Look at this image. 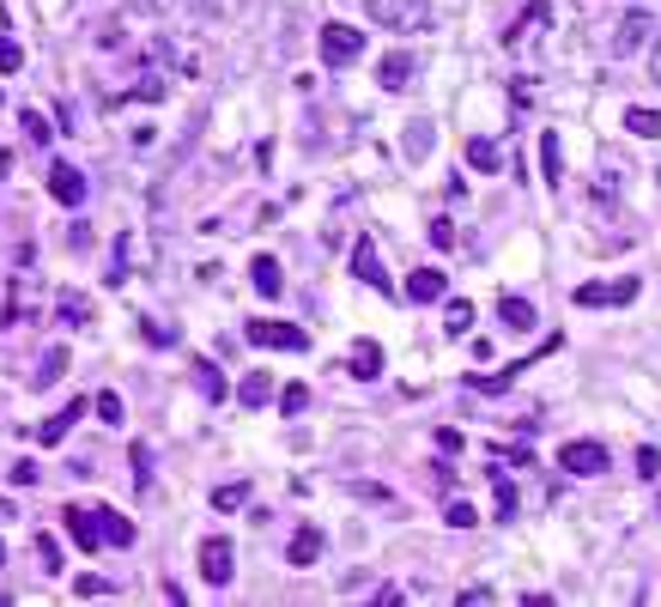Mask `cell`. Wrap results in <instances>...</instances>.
Here are the masks:
<instances>
[{
    "label": "cell",
    "mask_w": 661,
    "mask_h": 607,
    "mask_svg": "<svg viewBox=\"0 0 661 607\" xmlns=\"http://www.w3.org/2000/svg\"><path fill=\"white\" fill-rule=\"evenodd\" d=\"M61 516H67V535H73L86 553L104 547V516H98V511H79V504H73V511H61Z\"/></svg>",
    "instance_id": "ba28073f"
},
{
    "label": "cell",
    "mask_w": 661,
    "mask_h": 607,
    "mask_svg": "<svg viewBox=\"0 0 661 607\" xmlns=\"http://www.w3.org/2000/svg\"><path fill=\"white\" fill-rule=\"evenodd\" d=\"M280 408H286V413H304V408H310V389H304V383H292L286 396H280Z\"/></svg>",
    "instance_id": "d6a6232c"
},
{
    "label": "cell",
    "mask_w": 661,
    "mask_h": 607,
    "mask_svg": "<svg viewBox=\"0 0 661 607\" xmlns=\"http://www.w3.org/2000/svg\"><path fill=\"white\" fill-rule=\"evenodd\" d=\"M73 589H79V595H86V602H91V595H116V583H104V577H79Z\"/></svg>",
    "instance_id": "d590c367"
},
{
    "label": "cell",
    "mask_w": 661,
    "mask_h": 607,
    "mask_svg": "<svg viewBox=\"0 0 661 607\" xmlns=\"http://www.w3.org/2000/svg\"><path fill=\"white\" fill-rule=\"evenodd\" d=\"M625 128H631L637 140H661V116H656V110H625Z\"/></svg>",
    "instance_id": "603a6c76"
},
{
    "label": "cell",
    "mask_w": 661,
    "mask_h": 607,
    "mask_svg": "<svg viewBox=\"0 0 661 607\" xmlns=\"http://www.w3.org/2000/svg\"><path fill=\"white\" fill-rule=\"evenodd\" d=\"M637 298V279H613V286H595V279H589V286H577V304H583V310H601V304H631Z\"/></svg>",
    "instance_id": "9c48e42d"
},
{
    "label": "cell",
    "mask_w": 661,
    "mask_h": 607,
    "mask_svg": "<svg viewBox=\"0 0 661 607\" xmlns=\"http://www.w3.org/2000/svg\"><path fill=\"white\" fill-rule=\"evenodd\" d=\"M267 396H273V377H267V370H249L243 389H237V401H243V408H261Z\"/></svg>",
    "instance_id": "ffe728a7"
},
{
    "label": "cell",
    "mask_w": 661,
    "mask_h": 607,
    "mask_svg": "<svg viewBox=\"0 0 661 607\" xmlns=\"http://www.w3.org/2000/svg\"><path fill=\"white\" fill-rule=\"evenodd\" d=\"M467 164H474V171H498V164H504V152H498L492 140H467Z\"/></svg>",
    "instance_id": "cb8c5ba5"
},
{
    "label": "cell",
    "mask_w": 661,
    "mask_h": 607,
    "mask_svg": "<svg viewBox=\"0 0 661 607\" xmlns=\"http://www.w3.org/2000/svg\"><path fill=\"white\" fill-rule=\"evenodd\" d=\"M431 146H437V134H431V122H407V159H425Z\"/></svg>",
    "instance_id": "7402d4cb"
},
{
    "label": "cell",
    "mask_w": 661,
    "mask_h": 607,
    "mask_svg": "<svg viewBox=\"0 0 661 607\" xmlns=\"http://www.w3.org/2000/svg\"><path fill=\"white\" fill-rule=\"evenodd\" d=\"M352 274H358L364 286L389 291V274H383V255H376V243H371V238H358V250H352Z\"/></svg>",
    "instance_id": "30bf717a"
},
{
    "label": "cell",
    "mask_w": 661,
    "mask_h": 607,
    "mask_svg": "<svg viewBox=\"0 0 661 607\" xmlns=\"http://www.w3.org/2000/svg\"><path fill=\"white\" fill-rule=\"evenodd\" d=\"M364 55V31H352V25H322V61L328 67H352Z\"/></svg>",
    "instance_id": "3957f363"
},
{
    "label": "cell",
    "mask_w": 661,
    "mask_h": 607,
    "mask_svg": "<svg viewBox=\"0 0 661 607\" xmlns=\"http://www.w3.org/2000/svg\"><path fill=\"white\" fill-rule=\"evenodd\" d=\"M637 474H643V480L661 474V456H656V449H637Z\"/></svg>",
    "instance_id": "8d00e7d4"
},
{
    "label": "cell",
    "mask_w": 661,
    "mask_h": 607,
    "mask_svg": "<svg viewBox=\"0 0 661 607\" xmlns=\"http://www.w3.org/2000/svg\"><path fill=\"white\" fill-rule=\"evenodd\" d=\"M61 370H67V346H49V353H43V365H37V377H31V383H37V389H49V383H61Z\"/></svg>",
    "instance_id": "44dd1931"
},
{
    "label": "cell",
    "mask_w": 661,
    "mask_h": 607,
    "mask_svg": "<svg viewBox=\"0 0 661 607\" xmlns=\"http://www.w3.org/2000/svg\"><path fill=\"white\" fill-rule=\"evenodd\" d=\"M19 67H25V49L13 37H0V73H19Z\"/></svg>",
    "instance_id": "f546056e"
},
{
    "label": "cell",
    "mask_w": 661,
    "mask_h": 607,
    "mask_svg": "<svg viewBox=\"0 0 661 607\" xmlns=\"http://www.w3.org/2000/svg\"><path fill=\"white\" fill-rule=\"evenodd\" d=\"M98 420H104V425H122V396H110V389H104V396H98Z\"/></svg>",
    "instance_id": "1f68e13d"
},
{
    "label": "cell",
    "mask_w": 661,
    "mask_h": 607,
    "mask_svg": "<svg viewBox=\"0 0 661 607\" xmlns=\"http://www.w3.org/2000/svg\"><path fill=\"white\" fill-rule=\"evenodd\" d=\"M540 25H546V7H528V13H522L516 25L504 31V43H510V49H516V43H522V37H534V31H540Z\"/></svg>",
    "instance_id": "d4e9b609"
},
{
    "label": "cell",
    "mask_w": 661,
    "mask_h": 607,
    "mask_svg": "<svg viewBox=\"0 0 661 607\" xmlns=\"http://www.w3.org/2000/svg\"><path fill=\"white\" fill-rule=\"evenodd\" d=\"M249 279H255V291H261V298H280V286H286V279H280V262H273V255H255V262H249Z\"/></svg>",
    "instance_id": "4fadbf2b"
},
{
    "label": "cell",
    "mask_w": 661,
    "mask_h": 607,
    "mask_svg": "<svg viewBox=\"0 0 661 607\" xmlns=\"http://www.w3.org/2000/svg\"><path fill=\"white\" fill-rule=\"evenodd\" d=\"M540 171H546V183H558V176H565V146H558L552 128L540 134Z\"/></svg>",
    "instance_id": "e0dca14e"
},
{
    "label": "cell",
    "mask_w": 661,
    "mask_h": 607,
    "mask_svg": "<svg viewBox=\"0 0 661 607\" xmlns=\"http://www.w3.org/2000/svg\"><path fill=\"white\" fill-rule=\"evenodd\" d=\"M249 341H255V346H273V353H304V346H310V334H304L298 322H249Z\"/></svg>",
    "instance_id": "5b68a950"
},
{
    "label": "cell",
    "mask_w": 661,
    "mask_h": 607,
    "mask_svg": "<svg viewBox=\"0 0 661 607\" xmlns=\"http://www.w3.org/2000/svg\"><path fill=\"white\" fill-rule=\"evenodd\" d=\"M73 420H86V401H73V408H61L49 425H43V444H61L67 432H73Z\"/></svg>",
    "instance_id": "d6986e66"
},
{
    "label": "cell",
    "mask_w": 661,
    "mask_h": 607,
    "mask_svg": "<svg viewBox=\"0 0 661 607\" xmlns=\"http://www.w3.org/2000/svg\"><path fill=\"white\" fill-rule=\"evenodd\" d=\"M558 468H565V474H601V468H607V444H595V437H571V444L558 449Z\"/></svg>",
    "instance_id": "7a4b0ae2"
},
{
    "label": "cell",
    "mask_w": 661,
    "mask_h": 607,
    "mask_svg": "<svg viewBox=\"0 0 661 607\" xmlns=\"http://www.w3.org/2000/svg\"><path fill=\"white\" fill-rule=\"evenodd\" d=\"M352 377H364V383H371V377H383V346H376V341H358V346H352Z\"/></svg>",
    "instance_id": "2e32d148"
},
{
    "label": "cell",
    "mask_w": 661,
    "mask_h": 607,
    "mask_svg": "<svg viewBox=\"0 0 661 607\" xmlns=\"http://www.w3.org/2000/svg\"><path fill=\"white\" fill-rule=\"evenodd\" d=\"M656 80H661V43H656Z\"/></svg>",
    "instance_id": "60d3db41"
},
{
    "label": "cell",
    "mask_w": 661,
    "mask_h": 607,
    "mask_svg": "<svg viewBox=\"0 0 661 607\" xmlns=\"http://www.w3.org/2000/svg\"><path fill=\"white\" fill-rule=\"evenodd\" d=\"M498 317H504V329H516V334H528L534 322H540L528 298H498Z\"/></svg>",
    "instance_id": "5bb4252c"
},
{
    "label": "cell",
    "mask_w": 661,
    "mask_h": 607,
    "mask_svg": "<svg viewBox=\"0 0 661 607\" xmlns=\"http://www.w3.org/2000/svg\"><path fill=\"white\" fill-rule=\"evenodd\" d=\"M37 559H43V571H61V547L49 535H37Z\"/></svg>",
    "instance_id": "836d02e7"
},
{
    "label": "cell",
    "mask_w": 661,
    "mask_h": 607,
    "mask_svg": "<svg viewBox=\"0 0 661 607\" xmlns=\"http://www.w3.org/2000/svg\"><path fill=\"white\" fill-rule=\"evenodd\" d=\"M443 516H449V528H474V523H480V511H474V504H461V499H455Z\"/></svg>",
    "instance_id": "4dcf8cb0"
},
{
    "label": "cell",
    "mask_w": 661,
    "mask_h": 607,
    "mask_svg": "<svg viewBox=\"0 0 661 607\" xmlns=\"http://www.w3.org/2000/svg\"><path fill=\"white\" fill-rule=\"evenodd\" d=\"M98 516H104V541H110V547H128V541H134V523H128L122 511H98Z\"/></svg>",
    "instance_id": "484cf974"
},
{
    "label": "cell",
    "mask_w": 661,
    "mask_h": 607,
    "mask_svg": "<svg viewBox=\"0 0 661 607\" xmlns=\"http://www.w3.org/2000/svg\"><path fill=\"white\" fill-rule=\"evenodd\" d=\"M413 73H419V61L407 49H395V55H383L376 61V80H383V92H407L413 85Z\"/></svg>",
    "instance_id": "52a82bcc"
},
{
    "label": "cell",
    "mask_w": 661,
    "mask_h": 607,
    "mask_svg": "<svg viewBox=\"0 0 661 607\" xmlns=\"http://www.w3.org/2000/svg\"><path fill=\"white\" fill-rule=\"evenodd\" d=\"M61 317L73 322V329H79V322H86V298H79V291H67V298H61Z\"/></svg>",
    "instance_id": "e575fe53"
},
{
    "label": "cell",
    "mask_w": 661,
    "mask_h": 607,
    "mask_svg": "<svg viewBox=\"0 0 661 607\" xmlns=\"http://www.w3.org/2000/svg\"><path fill=\"white\" fill-rule=\"evenodd\" d=\"M49 195L61 201V207H79V201H86V176H79L73 164H55V171H49Z\"/></svg>",
    "instance_id": "8fae6325"
},
{
    "label": "cell",
    "mask_w": 661,
    "mask_h": 607,
    "mask_svg": "<svg viewBox=\"0 0 661 607\" xmlns=\"http://www.w3.org/2000/svg\"><path fill=\"white\" fill-rule=\"evenodd\" d=\"M431 243H437V250H449V243H455V225H449V219H431Z\"/></svg>",
    "instance_id": "74e56055"
},
{
    "label": "cell",
    "mask_w": 661,
    "mask_h": 607,
    "mask_svg": "<svg viewBox=\"0 0 661 607\" xmlns=\"http://www.w3.org/2000/svg\"><path fill=\"white\" fill-rule=\"evenodd\" d=\"M364 13L383 31H425L431 25V0H364Z\"/></svg>",
    "instance_id": "6da1fadb"
},
{
    "label": "cell",
    "mask_w": 661,
    "mask_h": 607,
    "mask_svg": "<svg viewBox=\"0 0 661 607\" xmlns=\"http://www.w3.org/2000/svg\"><path fill=\"white\" fill-rule=\"evenodd\" d=\"M316 553H322V528H298L292 547H286V559L292 565H316Z\"/></svg>",
    "instance_id": "9a60e30c"
},
{
    "label": "cell",
    "mask_w": 661,
    "mask_h": 607,
    "mask_svg": "<svg viewBox=\"0 0 661 607\" xmlns=\"http://www.w3.org/2000/svg\"><path fill=\"white\" fill-rule=\"evenodd\" d=\"M443 291H449V279H443L437 267H419V274H407V298H413V304H437Z\"/></svg>",
    "instance_id": "7c38bea8"
},
{
    "label": "cell",
    "mask_w": 661,
    "mask_h": 607,
    "mask_svg": "<svg viewBox=\"0 0 661 607\" xmlns=\"http://www.w3.org/2000/svg\"><path fill=\"white\" fill-rule=\"evenodd\" d=\"M7 516H13V504H7V499H0V523H7Z\"/></svg>",
    "instance_id": "ab89813d"
},
{
    "label": "cell",
    "mask_w": 661,
    "mask_h": 607,
    "mask_svg": "<svg viewBox=\"0 0 661 607\" xmlns=\"http://www.w3.org/2000/svg\"><path fill=\"white\" fill-rule=\"evenodd\" d=\"M213 504H219V511H237V504H249V486H243V480H231V486L213 492Z\"/></svg>",
    "instance_id": "f1b7e54d"
},
{
    "label": "cell",
    "mask_w": 661,
    "mask_h": 607,
    "mask_svg": "<svg viewBox=\"0 0 661 607\" xmlns=\"http://www.w3.org/2000/svg\"><path fill=\"white\" fill-rule=\"evenodd\" d=\"M649 31H656V19H649L643 7H631V13L619 19V31H613V55H637L649 43Z\"/></svg>",
    "instance_id": "8992f818"
},
{
    "label": "cell",
    "mask_w": 661,
    "mask_h": 607,
    "mask_svg": "<svg viewBox=\"0 0 661 607\" xmlns=\"http://www.w3.org/2000/svg\"><path fill=\"white\" fill-rule=\"evenodd\" d=\"M13 486H37V462H13Z\"/></svg>",
    "instance_id": "f35d334b"
},
{
    "label": "cell",
    "mask_w": 661,
    "mask_h": 607,
    "mask_svg": "<svg viewBox=\"0 0 661 607\" xmlns=\"http://www.w3.org/2000/svg\"><path fill=\"white\" fill-rule=\"evenodd\" d=\"M443 329H449V334H455V341H461V334H467V329H474V304H467V298H455V304H449V310H443Z\"/></svg>",
    "instance_id": "4316f807"
},
{
    "label": "cell",
    "mask_w": 661,
    "mask_h": 607,
    "mask_svg": "<svg viewBox=\"0 0 661 607\" xmlns=\"http://www.w3.org/2000/svg\"><path fill=\"white\" fill-rule=\"evenodd\" d=\"M0 565H7V547H0Z\"/></svg>",
    "instance_id": "b9f144b4"
},
{
    "label": "cell",
    "mask_w": 661,
    "mask_h": 607,
    "mask_svg": "<svg viewBox=\"0 0 661 607\" xmlns=\"http://www.w3.org/2000/svg\"><path fill=\"white\" fill-rule=\"evenodd\" d=\"M189 370H195L201 396H207V401H225V377H219V365H213V358H195Z\"/></svg>",
    "instance_id": "ac0fdd59"
},
{
    "label": "cell",
    "mask_w": 661,
    "mask_h": 607,
    "mask_svg": "<svg viewBox=\"0 0 661 607\" xmlns=\"http://www.w3.org/2000/svg\"><path fill=\"white\" fill-rule=\"evenodd\" d=\"M231 571H237L231 541H225V535H207V541H201V577H207L213 589H225V583H231Z\"/></svg>",
    "instance_id": "277c9868"
},
{
    "label": "cell",
    "mask_w": 661,
    "mask_h": 607,
    "mask_svg": "<svg viewBox=\"0 0 661 607\" xmlns=\"http://www.w3.org/2000/svg\"><path fill=\"white\" fill-rule=\"evenodd\" d=\"M492 492H498V516H516V486L492 468Z\"/></svg>",
    "instance_id": "83f0119b"
}]
</instances>
